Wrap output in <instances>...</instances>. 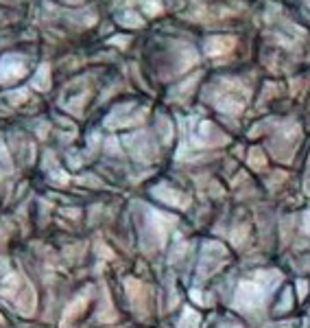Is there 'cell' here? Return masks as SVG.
<instances>
[{
    "instance_id": "1",
    "label": "cell",
    "mask_w": 310,
    "mask_h": 328,
    "mask_svg": "<svg viewBox=\"0 0 310 328\" xmlns=\"http://www.w3.org/2000/svg\"><path fill=\"white\" fill-rule=\"evenodd\" d=\"M265 289L260 282H243L236 293V306L238 308H253L262 302Z\"/></svg>"
},
{
    "instance_id": "2",
    "label": "cell",
    "mask_w": 310,
    "mask_h": 328,
    "mask_svg": "<svg viewBox=\"0 0 310 328\" xmlns=\"http://www.w3.org/2000/svg\"><path fill=\"white\" fill-rule=\"evenodd\" d=\"M197 324H199V315H197L195 311H188L184 313V317H181V324H179V328H197Z\"/></svg>"
},
{
    "instance_id": "3",
    "label": "cell",
    "mask_w": 310,
    "mask_h": 328,
    "mask_svg": "<svg viewBox=\"0 0 310 328\" xmlns=\"http://www.w3.org/2000/svg\"><path fill=\"white\" fill-rule=\"evenodd\" d=\"M83 306H86V304H83V300H79V302H74V306H72V308H68V311H66V322H68V320H70V317H72V315H77V313L81 311Z\"/></svg>"
},
{
    "instance_id": "4",
    "label": "cell",
    "mask_w": 310,
    "mask_h": 328,
    "mask_svg": "<svg viewBox=\"0 0 310 328\" xmlns=\"http://www.w3.org/2000/svg\"><path fill=\"white\" fill-rule=\"evenodd\" d=\"M304 228H306V230H308V232H310V212L306 214V223H304Z\"/></svg>"
}]
</instances>
